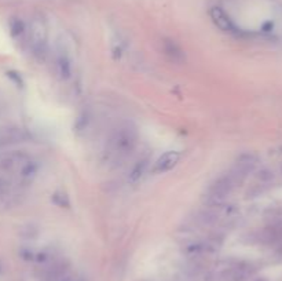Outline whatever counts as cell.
<instances>
[{"mask_svg": "<svg viewBox=\"0 0 282 281\" xmlns=\"http://www.w3.org/2000/svg\"><path fill=\"white\" fill-rule=\"evenodd\" d=\"M139 132L132 122H122L117 124L107 139V154L115 163H120L137 148Z\"/></svg>", "mask_w": 282, "mask_h": 281, "instance_id": "1", "label": "cell"}, {"mask_svg": "<svg viewBox=\"0 0 282 281\" xmlns=\"http://www.w3.org/2000/svg\"><path fill=\"white\" fill-rule=\"evenodd\" d=\"M238 186L236 181L231 178V175H221L216 178L214 182L209 185V188L205 193V203L209 207H223L227 198L231 196V193Z\"/></svg>", "mask_w": 282, "mask_h": 281, "instance_id": "2", "label": "cell"}, {"mask_svg": "<svg viewBox=\"0 0 282 281\" xmlns=\"http://www.w3.org/2000/svg\"><path fill=\"white\" fill-rule=\"evenodd\" d=\"M26 40L32 54L38 60H43L47 53V28L41 18H36L32 21Z\"/></svg>", "mask_w": 282, "mask_h": 281, "instance_id": "3", "label": "cell"}, {"mask_svg": "<svg viewBox=\"0 0 282 281\" xmlns=\"http://www.w3.org/2000/svg\"><path fill=\"white\" fill-rule=\"evenodd\" d=\"M54 69L57 76L66 80L72 75V57L66 39L61 36L57 40L55 54H54Z\"/></svg>", "mask_w": 282, "mask_h": 281, "instance_id": "4", "label": "cell"}, {"mask_svg": "<svg viewBox=\"0 0 282 281\" xmlns=\"http://www.w3.org/2000/svg\"><path fill=\"white\" fill-rule=\"evenodd\" d=\"M253 272L252 266L246 262H238L223 270L215 272L208 276L206 281H246Z\"/></svg>", "mask_w": 282, "mask_h": 281, "instance_id": "5", "label": "cell"}, {"mask_svg": "<svg viewBox=\"0 0 282 281\" xmlns=\"http://www.w3.org/2000/svg\"><path fill=\"white\" fill-rule=\"evenodd\" d=\"M256 164H258L256 156L251 154V153H245L236 160V163L229 171V174L236 181L237 185H241L246 179V176L253 173V170L256 168Z\"/></svg>", "mask_w": 282, "mask_h": 281, "instance_id": "6", "label": "cell"}, {"mask_svg": "<svg viewBox=\"0 0 282 281\" xmlns=\"http://www.w3.org/2000/svg\"><path fill=\"white\" fill-rule=\"evenodd\" d=\"M29 157L22 152L8 153L0 159V173L3 174H14L18 173Z\"/></svg>", "mask_w": 282, "mask_h": 281, "instance_id": "7", "label": "cell"}, {"mask_svg": "<svg viewBox=\"0 0 282 281\" xmlns=\"http://www.w3.org/2000/svg\"><path fill=\"white\" fill-rule=\"evenodd\" d=\"M222 207H209L206 205L196 214L194 222L200 228H212L222 220Z\"/></svg>", "mask_w": 282, "mask_h": 281, "instance_id": "8", "label": "cell"}, {"mask_svg": "<svg viewBox=\"0 0 282 281\" xmlns=\"http://www.w3.org/2000/svg\"><path fill=\"white\" fill-rule=\"evenodd\" d=\"M179 160H181V153L179 152H176V151L165 152L154 161V164H153L152 167V173L153 174L168 173V171H171L179 163Z\"/></svg>", "mask_w": 282, "mask_h": 281, "instance_id": "9", "label": "cell"}, {"mask_svg": "<svg viewBox=\"0 0 282 281\" xmlns=\"http://www.w3.org/2000/svg\"><path fill=\"white\" fill-rule=\"evenodd\" d=\"M161 53L167 57L168 61L172 64H183L186 60V54L182 47L172 39H162L161 40Z\"/></svg>", "mask_w": 282, "mask_h": 281, "instance_id": "10", "label": "cell"}, {"mask_svg": "<svg viewBox=\"0 0 282 281\" xmlns=\"http://www.w3.org/2000/svg\"><path fill=\"white\" fill-rule=\"evenodd\" d=\"M26 132L22 129L18 127H6L0 129V148L1 146H8V145L21 144L26 141Z\"/></svg>", "mask_w": 282, "mask_h": 281, "instance_id": "11", "label": "cell"}, {"mask_svg": "<svg viewBox=\"0 0 282 281\" xmlns=\"http://www.w3.org/2000/svg\"><path fill=\"white\" fill-rule=\"evenodd\" d=\"M211 20L212 22L221 29V31L226 32V33H234L237 31L236 25L221 7H212L211 8Z\"/></svg>", "mask_w": 282, "mask_h": 281, "instance_id": "12", "label": "cell"}, {"mask_svg": "<svg viewBox=\"0 0 282 281\" xmlns=\"http://www.w3.org/2000/svg\"><path fill=\"white\" fill-rule=\"evenodd\" d=\"M17 175H18V181L22 185H31L33 182V179L36 178V175H38V166H36V163L29 159L21 167V170L17 173Z\"/></svg>", "mask_w": 282, "mask_h": 281, "instance_id": "13", "label": "cell"}, {"mask_svg": "<svg viewBox=\"0 0 282 281\" xmlns=\"http://www.w3.org/2000/svg\"><path fill=\"white\" fill-rule=\"evenodd\" d=\"M149 157H143V159H139L134 164V167L131 170L130 175H128V181L131 183H137L142 179V176L145 175V173L149 168Z\"/></svg>", "mask_w": 282, "mask_h": 281, "instance_id": "14", "label": "cell"}, {"mask_svg": "<svg viewBox=\"0 0 282 281\" xmlns=\"http://www.w3.org/2000/svg\"><path fill=\"white\" fill-rule=\"evenodd\" d=\"M10 31H11L13 38L20 40V42H22L23 39H26V36H28V31H26L25 23L18 18H13L10 21Z\"/></svg>", "mask_w": 282, "mask_h": 281, "instance_id": "15", "label": "cell"}, {"mask_svg": "<svg viewBox=\"0 0 282 281\" xmlns=\"http://www.w3.org/2000/svg\"><path fill=\"white\" fill-rule=\"evenodd\" d=\"M255 281H267V280H266V279H262V277H260V279H256Z\"/></svg>", "mask_w": 282, "mask_h": 281, "instance_id": "16", "label": "cell"}, {"mask_svg": "<svg viewBox=\"0 0 282 281\" xmlns=\"http://www.w3.org/2000/svg\"><path fill=\"white\" fill-rule=\"evenodd\" d=\"M76 281H81V280H76Z\"/></svg>", "mask_w": 282, "mask_h": 281, "instance_id": "17", "label": "cell"}]
</instances>
